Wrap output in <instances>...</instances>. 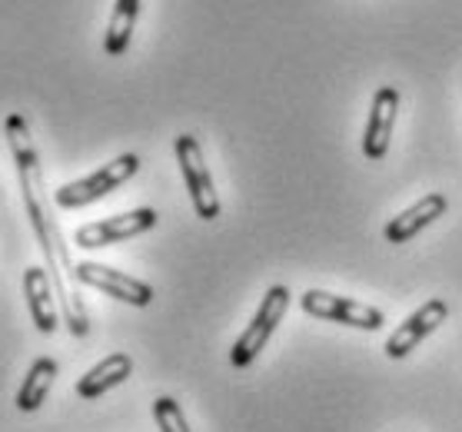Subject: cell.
Masks as SVG:
<instances>
[{
    "label": "cell",
    "instance_id": "obj_4",
    "mask_svg": "<svg viewBox=\"0 0 462 432\" xmlns=\"http://www.w3.org/2000/svg\"><path fill=\"white\" fill-rule=\"evenodd\" d=\"M177 163L183 170V179H187V193L193 200V210L200 220H217L220 216V197H217V187H213V177L207 170V160H203L200 140L189 137V133H180L177 143Z\"/></svg>",
    "mask_w": 462,
    "mask_h": 432
},
{
    "label": "cell",
    "instance_id": "obj_6",
    "mask_svg": "<svg viewBox=\"0 0 462 432\" xmlns=\"http://www.w3.org/2000/svg\"><path fill=\"white\" fill-rule=\"evenodd\" d=\"M157 210H130V213H120V216H110V220H94L80 226L74 233V243L80 250H104V246H114L120 240H130V236H140V233H147L157 226Z\"/></svg>",
    "mask_w": 462,
    "mask_h": 432
},
{
    "label": "cell",
    "instance_id": "obj_9",
    "mask_svg": "<svg viewBox=\"0 0 462 432\" xmlns=\"http://www.w3.org/2000/svg\"><path fill=\"white\" fill-rule=\"evenodd\" d=\"M396 114H400V90L396 87H379L376 97H373V106H369L366 137H363V153L369 160H383L389 153Z\"/></svg>",
    "mask_w": 462,
    "mask_h": 432
},
{
    "label": "cell",
    "instance_id": "obj_11",
    "mask_svg": "<svg viewBox=\"0 0 462 432\" xmlns=\"http://www.w3.org/2000/svg\"><path fill=\"white\" fill-rule=\"evenodd\" d=\"M449 200L442 197V193H430V197H422L420 203H412L410 210H402L396 220L386 223V240L389 243H406L412 236H420L426 226H432V220H439L442 213H446Z\"/></svg>",
    "mask_w": 462,
    "mask_h": 432
},
{
    "label": "cell",
    "instance_id": "obj_3",
    "mask_svg": "<svg viewBox=\"0 0 462 432\" xmlns=\"http://www.w3.org/2000/svg\"><path fill=\"white\" fill-rule=\"evenodd\" d=\"M286 309H290V290H286L283 283H276L266 290V296H263L260 309H256V317L250 319V326L243 329L240 339L233 343L230 349V363L236 369L250 366L253 359L260 356L263 346L270 343V336H273V329L280 326V319L286 317Z\"/></svg>",
    "mask_w": 462,
    "mask_h": 432
},
{
    "label": "cell",
    "instance_id": "obj_8",
    "mask_svg": "<svg viewBox=\"0 0 462 432\" xmlns=\"http://www.w3.org/2000/svg\"><path fill=\"white\" fill-rule=\"evenodd\" d=\"M446 317H449V303H446V299H426V303H422L410 319H402V326L386 339V349H383V353H386L389 359H406L422 339L432 336V333L442 326Z\"/></svg>",
    "mask_w": 462,
    "mask_h": 432
},
{
    "label": "cell",
    "instance_id": "obj_15",
    "mask_svg": "<svg viewBox=\"0 0 462 432\" xmlns=\"http://www.w3.org/2000/svg\"><path fill=\"white\" fill-rule=\"evenodd\" d=\"M153 419H157L160 432H189L187 416L180 409V402L170 400V396H160V400L153 402Z\"/></svg>",
    "mask_w": 462,
    "mask_h": 432
},
{
    "label": "cell",
    "instance_id": "obj_10",
    "mask_svg": "<svg viewBox=\"0 0 462 432\" xmlns=\"http://www.w3.org/2000/svg\"><path fill=\"white\" fill-rule=\"evenodd\" d=\"M23 296H27V309H31L33 326L41 329L43 336L57 333V326H60V313H57V303H53V286H51L47 270L31 266V270L23 273Z\"/></svg>",
    "mask_w": 462,
    "mask_h": 432
},
{
    "label": "cell",
    "instance_id": "obj_5",
    "mask_svg": "<svg viewBox=\"0 0 462 432\" xmlns=\"http://www.w3.org/2000/svg\"><path fill=\"white\" fill-rule=\"evenodd\" d=\"M300 306H303V313H310L316 319H333V323L369 329V333L386 323L383 309H376V306H366L359 303V299H346V296H337V293H326V290H306Z\"/></svg>",
    "mask_w": 462,
    "mask_h": 432
},
{
    "label": "cell",
    "instance_id": "obj_14",
    "mask_svg": "<svg viewBox=\"0 0 462 432\" xmlns=\"http://www.w3.org/2000/svg\"><path fill=\"white\" fill-rule=\"evenodd\" d=\"M137 14H140V0H116L114 4V17H110V27H106L104 37V51L110 57H120L130 43V33L137 27Z\"/></svg>",
    "mask_w": 462,
    "mask_h": 432
},
{
    "label": "cell",
    "instance_id": "obj_12",
    "mask_svg": "<svg viewBox=\"0 0 462 432\" xmlns=\"http://www.w3.org/2000/svg\"><path fill=\"white\" fill-rule=\"evenodd\" d=\"M130 372H134V359L126 356V353H110V356L100 359L90 372H84V376L77 380V396H80V400H97V396H104L106 390H114V386H120L124 380H130Z\"/></svg>",
    "mask_w": 462,
    "mask_h": 432
},
{
    "label": "cell",
    "instance_id": "obj_7",
    "mask_svg": "<svg viewBox=\"0 0 462 432\" xmlns=\"http://www.w3.org/2000/svg\"><path fill=\"white\" fill-rule=\"evenodd\" d=\"M74 276L84 286H94V290H100V293H106V296H114V299H120V303L140 306V309L153 303V286L143 283V280H134L130 273H120V270H114V266L77 263Z\"/></svg>",
    "mask_w": 462,
    "mask_h": 432
},
{
    "label": "cell",
    "instance_id": "obj_1",
    "mask_svg": "<svg viewBox=\"0 0 462 432\" xmlns=\"http://www.w3.org/2000/svg\"><path fill=\"white\" fill-rule=\"evenodd\" d=\"M7 140H11L14 160H17V173H21L27 216H31L33 230H37V240H41V246H43V256H47V263H51V270H53V290L60 296L63 309H67V326H70L74 336H87V333H90V323H87V313H84V306H80V296L67 286V276H74V263H70V253H67V246H63V236H60V230H57V223L47 216L41 160H37V150H33V143H31V130H27V120H23L21 114L7 116Z\"/></svg>",
    "mask_w": 462,
    "mask_h": 432
},
{
    "label": "cell",
    "instance_id": "obj_13",
    "mask_svg": "<svg viewBox=\"0 0 462 432\" xmlns=\"http://www.w3.org/2000/svg\"><path fill=\"white\" fill-rule=\"evenodd\" d=\"M53 380H57V363L51 356L33 359V366L27 369V380H23L21 392H17V409L21 412H37L51 392Z\"/></svg>",
    "mask_w": 462,
    "mask_h": 432
},
{
    "label": "cell",
    "instance_id": "obj_2",
    "mask_svg": "<svg viewBox=\"0 0 462 432\" xmlns=\"http://www.w3.org/2000/svg\"><path fill=\"white\" fill-rule=\"evenodd\" d=\"M140 170L137 153H120L116 160H110L106 167L94 170L90 177L74 179V183H63L60 190L53 193V203L60 210H77V207H87V203L104 200L106 193H114L116 187H124L126 179H134Z\"/></svg>",
    "mask_w": 462,
    "mask_h": 432
}]
</instances>
